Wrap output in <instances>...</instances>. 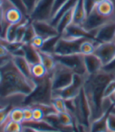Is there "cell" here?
<instances>
[{
  "mask_svg": "<svg viewBox=\"0 0 115 132\" xmlns=\"http://www.w3.org/2000/svg\"><path fill=\"white\" fill-rule=\"evenodd\" d=\"M38 51L39 52L41 63L45 66V68L46 69L48 73L50 75L53 72L55 66L56 64V61L53 54L43 51H41V50H38Z\"/></svg>",
  "mask_w": 115,
  "mask_h": 132,
  "instance_id": "cell-21",
  "label": "cell"
},
{
  "mask_svg": "<svg viewBox=\"0 0 115 132\" xmlns=\"http://www.w3.org/2000/svg\"><path fill=\"white\" fill-rule=\"evenodd\" d=\"M107 131L115 132V105L107 117Z\"/></svg>",
  "mask_w": 115,
  "mask_h": 132,
  "instance_id": "cell-34",
  "label": "cell"
},
{
  "mask_svg": "<svg viewBox=\"0 0 115 132\" xmlns=\"http://www.w3.org/2000/svg\"><path fill=\"white\" fill-rule=\"evenodd\" d=\"M67 1H68V0H56L55 5H54V8H53V16H52V18L54 16V14L57 12V10L63 6V4H64Z\"/></svg>",
  "mask_w": 115,
  "mask_h": 132,
  "instance_id": "cell-39",
  "label": "cell"
},
{
  "mask_svg": "<svg viewBox=\"0 0 115 132\" xmlns=\"http://www.w3.org/2000/svg\"><path fill=\"white\" fill-rule=\"evenodd\" d=\"M51 105L53 106L55 110L57 112H68L67 103L63 98L58 97V96H53L51 101Z\"/></svg>",
  "mask_w": 115,
  "mask_h": 132,
  "instance_id": "cell-28",
  "label": "cell"
},
{
  "mask_svg": "<svg viewBox=\"0 0 115 132\" xmlns=\"http://www.w3.org/2000/svg\"><path fill=\"white\" fill-rule=\"evenodd\" d=\"M84 63L88 76L95 75L103 69L102 61L94 54L84 55Z\"/></svg>",
  "mask_w": 115,
  "mask_h": 132,
  "instance_id": "cell-15",
  "label": "cell"
},
{
  "mask_svg": "<svg viewBox=\"0 0 115 132\" xmlns=\"http://www.w3.org/2000/svg\"><path fill=\"white\" fill-rule=\"evenodd\" d=\"M2 3H3V0H0V6L2 5Z\"/></svg>",
  "mask_w": 115,
  "mask_h": 132,
  "instance_id": "cell-46",
  "label": "cell"
},
{
  "mask_svg": "<svg viewBox=\"0 0 115 132\" xmlns=\"http://www.w3.org/2000/svg\"><path fill=\"white\" fill-rule=\"evenodd\" d=\"M38 1L39 0H23L24 5L25 6V9H26V11L29 16V18H30V16L32 13V12L34 11Z\"/></svg>",
  "mask_w": 115,
  "mask_h": 132,
  "instance_id": "cell-35",
  "label": "cell"
},
{
  "mask_svg": "<svg viewBox=\"0 0 115 132\" xmlns=\"http://www.w3.org/2000/svg\"><path fill=\"white\" fill-rule=\"evenodd\" d=\"M56 61L66 67L71 69L74 73L87 76V72L84 63V55L81 53L69 55H56L53 54Z\"/></svg>",
  "mask_w": 115,
  "mask_h": 132,
  "instance_id": "cell-6",
  "label": "cell"
},
{
  "mask_svg": "<svg viewBox=\"0 0 115 132\" xmlns=\"http://www.w3.org/2000/svg\"><path fill=\"white\" fill-rule=\"evenodd\" d=\"M38 36L47 39L49 38L60 36L56 27H54L49 21H31Z\"/></svg>",
  "mask_w": 115,
  "mask_h": 132,
  "instance_id": "cell-13",
  "label": "cell"
},
{
  "mask_svg": "<svg viewBox=\"0 0 115 132\" xmlns=\"http://www.w3.org/2000/svg\"><path fill=\"white\" fill-rule=\"evenodd\" d=\"M86 18V12L85 9L84 0H78L74 6L73 23L78 25H82Z\"/></svg>",
  "mask_w": 115,
  "mask_h": 132,
  "instance_id": "cell-18",
  "label": "cell"
},
{
  "mask_svg": "<svg viewBox=\"0 0 115 132\" xmlns=\"http://www.w3.org/2000/svg\"><path fill=\"white\" fill-rule=\"evenodd\" d=\"M37 34H36V32H35V28H34V26H33V24L31 23V22L27 25V29L25 31L24 36V38H23V40H22V43H30L32 41V39L35 38V36Z\"/></svg>",
  "mask_w": 115,
  "mask_h": 132,
  "instance_id": "cell-30",
  "label": "cell"
},
{
  "mask_svg": "<svg viewBox=\"0 0 115 132\" xmlns=\"http://www.w3.org/2000/svg\"><path fill=\"white\" fill-rule=\"evenodd\" d=\"M61 37L65 39H80V38H86L89 39L95 40L92 36L90 35V33L85 31L82 26L75 24L71 23L64 31L60 35ZM97 42V41H96Z\"/></svg>",
  "mask_w": 115,
  "mask_h": 132,
  "instance_id": "cell-14",
  "label": "cell"
},
{
  "mask_svg": "<svg viewBox=\"0 0 115 132\" xmlns=\"http://www.w3.org/2000/svg\"><path fill=\"white\" fill-rule=\"evenodd\" d=\"M1 10L3 14V24L1 29L2 37L3 36L4 32L9 25L20 24L27 19L22 11L9 0H3Z\"/></svg>",
  "mask_w": 115,
  "mask_h": 132,
  "instance_id": "cell-4",
  "label": "cell"
},
{
  "mask_svg": "<svg viewBox=\"0 0 115 132\" xmlns=\"http://www.w3.org/2000/svg\"><path fill=\"white\" fill-rule=\"evenodd\" d=\"M114 77L115 74L104 70L86 76L83 88L91 108L92 121L100 118L113 105L111 98L103 100V91L107 84Z\"/></svg>",
  "mask_w": 115,
  "mask_h": 132,
  "instance_id": "cell-2",
  "label": "cell"
},
{
  "mask_svg": "<svg viewBox=\"0 0 115 132\" xmlns=\"http://www.w3.org/2000/svg\"><path fill=\"white\" fill-rule=\"evenodd\" d=\"M12 59L18 69L26 77L29 79H33L31 73V64L27 61L24 56H12Z\"/></svg>",
  "mask_w": 115,
  "mask_h": 132,
  "instance_id": "cell-19",
  "label": "cell"
},
{
  "mask_svg": "<svg viewBox=\"0 0 115 132\" xmlns=\"http://www.w3.org/2000/svg\"><path fill=\"white\" fill-rule=\"evenodd\" d=\"M90 34L95 41L100 43L115 40V18L110 20Z\"/></svg>",
  "mask_w": 115,
  "mask_h": 132,
  "instance_id": "cell-11",
  "label": "cell"
},
{
  "mask_svg": "<svg viewBox=\"0 0 115 132\" xmlns=\"http://www.w3.org/2000/svg\"><path fill=\"white\" fill-rule=\"evenodd\" d=\"M76 127H77V129L78 130V132H89V130H87L84 127H82L81 125H78L76 123Z\"/></svg>",
  "mask_w": 115,
  "mask_h": 132,
  "instance_id": "cell-41",
  "label": "cell"
},
{
  "mask_svg": "<svg viewBox=\"0 0 115 132\" xmlns=\"http://www.w3.org/2000/svg\"><path fill=\"white\" fill-rule=\"evenodd\" d=\"M5 105H3V104H1L0 103V109H2V108H3Z\"/></svg>",
  "mask_w": 115,
  "mask_h": 132,
  "instance_id": "cell-45",
  "label": "cell"
},
{
  "mask_svg": "<svg viewBox=\"0 0 115 132\" xmlns=\"http://www.w3.org/2000/svg\"><path fill=\"white\" fill-rule=\"evenodd\" d=\"M60 36H54V37H51V38H49L45 40L43 46L42 47L41 51L48 52V53H50L53 54L54 53V50L56 47V45L57 43V41L59 40Z\"/></svg>",
  "mask_w": 115,
  "mask_h": 132,
  "instance_id": "cell-29",
  "label": "cell"
},
{
  "mask_svg": "<svg viewBox=\"0 0 115 132\" xmlns=\"http://www.w3.org/2000/svg\"><path fill=\"white\" fill-rule=\"evenodd\" d=\"M45 40H46V39H44L43 37L36 35V36H35V38L33 39L32 41L30 43V44H31L32 46H34L35 49H37V50H41L42 47L43 46V45H44Z\"/></svg>",
  "mask_w": 115,
  "mask_h": 132,
  "instance_id": "cell-36",
  "label": "cell"
},
{
  "mask_svg": "<svg viewBox=\"0 0 115 132\" xmlns=\"http://www.w3.org/2000/svg\"><path fill=\"white\" fill-rule=\"evenodd\" d=\"M2 132H24V127L22 123H16L9 119L1 128Z\"/></svg>",
  "mask_w": 115,
  "mask_h": 132,
  "instance_id": "cell-26",
  "label": "cell"
},
{
  "mask_svg": "<svg viewBox=\"0 0 115 132\" xmlns=\"http://www.w3.org/2000/svg\"><path fill=\"white\" fill-rule=\"evenodd\" d=\"M68 112L73 116L75 123L89 131L92 123V111L84 88L73 100L66 101Z\"/></svg>",
  "mask_w": 115,
  "mask_h": 132,
  "instance_id": "cell-3",
  "label": "cell"
},
{
  "mask_svg": "<svg viewBox=\"0 0 115 132\" xmlns=\"http://www.w3.org/2000/svg\"><path fill=\"white\" fill-rule=\"evenodd\" d=\"M85 78L86 76L74 73L71 84L63 90L53 91V97L58 96L63 98L65 101L73 100L79 94L81 89L83 88Z\"/></svg>",
  "mask_w": 115,
  "mask_h": 132,
  "instance_id": "cell-7",
  "label": "cell"
},
{
  "mask_svg": "<svg viewBox=\"0 0 115 132\" xmlns=\"http://www.w3.org/2000/svg\"><path fill=\"white\" fill-rule=\"evenodd\" d=\"M31 77L35 80L42 79L49 74L45 66L41 62L31 64Z\"/></svg>",
  "mask_w": 115,
  "mask_h": 132,
  "instance_id": "cell-23",
  "label": "cell"
},
{
  "mask_svg": "<svg viewBox=\"0 0 115 132\" xmlns=\"http://www.w3.org/2000/svg\"><path fill=\"white\" fill-rule=\"evenodd\" d=\"M11 3H13L16 6H17L21 11L22 13L24 14V16L26 18H29V16L27 13V11H26V9H25V6L24 5V3H23V0H9Z\"/></svg>",
  "mask_w": 115,
  "mask_h": 132,
  "instance_id": "cell-38",
  "label": "cell"
},
{
  "mask_svg": "<svg viewBox=\"0 0 115 132\" xmlns=\"http://www.w3.org/2000/svg\"><path fill=\"white\" fill-rule=\"evenodd\" d=\"M114 106L113 105L108 109L104 114H103L100 118H98L93 121H92L90 127H89V132H108L107 131V117L110 112L112 110V109Z\"/></svg>",
  "mask_w": 115,
  "mask_h": 132,
  "instance_id": "cell-16",
  "label": "cell"
},
{
  "mask_svg": "<svg viewBox=\"0 0 115 132\" xmlns=\"http://www.w3.org/2000/svg\"><path fill=\"white\" fill-rule=\"evenodd\" d=\"M12 108H13L12 105H5L2 109H0V128L3 127L4 123L8 120V116Z\"/></svg>",
  "mask_w": 115,
  "mask_h": 132,
  "instance_id": "cell-33",
  "label": "cell"
},
{
  "mask_svg": "<svg viewBox=\"0 0 115 132\" xmlns=\"http://www.w3.org/2000/svg\"><path fill=\"white\" fill-rule=\"evenodd\" d=\"M89 39L86 38L80 39H65L60 37L56 45L53 54L69 55L80 53V46L84 40Z\"/></svg>",
  "mask_w": 115,
  "mask_h": 132,
  "instance_id": "cell-8",
  "label": "cell"
},
{
  "mask_svg": "<svg viewBox=\"0 0 115 132\" xmlns=\"http://www.w3.org/2000/svg\"><path fill=\"white\" fill-rule=\"evenodd\" d=\"M94 54L100 59L103 67L110 64L115 59V40L98 44L95 46Z\"/></svg>",
  "mask_w": 115,
  "mask_h": 132,
  "instance_id": "cell-10",
  "label": "cell"
},
{
  "mask_svg": "<svg viewBox=\"0 0 115 132\" xmlns=\"http://www.w3.org/2000/svg\"><path fill=\"white\" fill-rule=\"evenodd\" d=\"M95 9L99 14L104 18L115 16V7L111 0H104V1L98 3Z\"/></svg>",
  "mask_w": 115,
  "mask_h": 132,
  "instance_id": "cell-17",
  "label": "cell"
},
{
  "mask_svg": "<svg viewBox=\"0 0 115 132\" xmlns=\"http://www.w3.org/2000/svg\"><path fill=\"white\" fill-rule=\"evenodd\" d=\"M23 48L24 51V57L31 64L41 62L39 52L37 49L32 46L30 43H24Z\"/></svg>",
  "mask_w": 115,
  "mask_h": 132,
  "instance_id": "cell-22",
  "label": "cell"
},
{
  "mask_svg": "<svg viewBox=\"0 0 115 132\" xmlns=\"http://www.w3.org/2000/svg\"><path fill=\"white\" fill-rule=\"evenodd\" d=\"M100 44L93 39H85L82 42V43L80 46V53L83 55H88L94 54L95 46Z\"/></svg>",
  "mask_w": 115,
  "mask_h": 132,
  "instance_id": "cell-24",
  "label": "cell"
},
{
  "mask_svg": "<svg viewBox=\"0 0 115 132\" xmlns=\"http://www.w3.org/2000/svg\"><path fill=\"white\" fill-rule=\"evenodd\" d=\"M92 1H93V3H95V5L96 6L98 3H101V2L104 1V0H92Z\"/></svg>",
  "mask_w": 115,
  "mask_h": 132,
  "instance_id": "cell-43",
  "label": "cell"
},
{
  "mask_svg": "<svg viewBox=\"0 0 115 132\" xmlns=\"http://www.w3.org/2000/svg\"><path fill=\"white\" fill-rule=\"evenodd\" d=\"M74 7L68 11L66 13H64L61 18L59 19V21L56 22L55 27L57 29L59 34L61 35L64 31V30L67 28L71 23H73V18H74Z\"/></svg>",
  "mask_w": 115,
  "mask_h": 132,
  "instance_id": "cell-20",
  "label": "cell"
},
{
  "mask_svg": "<svg viewBox=\"0 0 115 132\" xmlns=\"http://www.w3.org/2000/svg\"><path fill=\"white\" fill-rule=\"evenodd\" d=\"M56 0H39L30 16L31 21H46L50 22Z\"/></svg>",
  "mask_w": 115,
  "mask_h": 132,
  "instance_id": "cell-9",
  "label": "cell"
},
{
  "mask_svg": "<svg viewBox=\"0 0 115 132\" xmlns=\"http://www.w3.org/2000/svg\"><path fill=\"white\" fill-rule=\"evenodd\" d=\"M110 98L113 100V103H114V105H115V92H114V94L112 95V97H111Z\"/></svg>",
  "mask_w": 115,
  "mask_h": 132,
  "instance_id": "cell-44",
  "label": "cell"
},
{
  "mask_svg": "<svg viewBox=\"0 0 115 132\" xmlns=\"http://www.w3.org/2000/svg\"><path fill=\"white\" fill-rule=\"evenodd\" d=\"M115 92V77L107 84L103 91V100L110 98Z\"/></svg>",
  "mask_w": 115,
  "mask_h": 132,
  "instance_id": "cell-32",
  "label": "cell"
},
{
  "mask_svg": "<svg viewBox=\"0 0 115 132\" xmlns=\"http://www.w3.org/2000/svg\"><path fill=\"white\" fill-rule=\"evenodd\" d=\"M8 119L9 120L23 123L24 120V110L23 107L21 106H13L11 110L9 111Z\"/></svg>",
  "mask_w": 115,
  "mask_h": 132,
  "instance_id": "cell-25",
  "label": "cell"
},
{
  "mask_svg": "<svg viewBox=\"0 0 115 132\" xmlns=\"http://www.w3.org/2000/svg\"><path fill=\"white\" fill-rule=\"evenodd\" d=\"M24 110V122H29L33 120V112L32 109L29 105H25L23 107Z\"/></svg>",
  "mask_w": 115,
  "mask_h": 132,
  "instance_id": "cell-37",
  "label": "cell"
},
{
  "mask_svg": "<svg viewBox=\"0 0 115 132\" xmlns=\"http://www.w3.org/2000/svg\"><path fill=\"white\" fill-rule=\"evenodd\" d=\"M115 18V16H112V18H104V16L100 15L95 9H94L87 16L82 24V28H83L85 31H87L89 33H92L95 31H96L98 28H100L102 25L106 24L110 20ZM91 35V34H90ZM93 38V37H92Z\"/></svg>",
  "mask_w": 115,
  "mask_h": 132,
  "instance_id": "cell-12",
  "label": "cell"
},
{
  "mask_svg": "<svg viewBox=\"0 0 115 132\" xmlns=\"http://www.w3.org/2000/svg\"><path fill=\"white\" fill-rule=\"evenodd\" d=\"M24 132H40V130L31 127H24Z\"/></svg>",
  "mask_w": 115,
  "mask_h": 132,
  "instance_id": "cell-40",
  "label": "cell"
},
{
  "mask_svg": "<svg viewBox=\"0 0 115 132\" xmlns=\"http://www.w3.org/2000/svg\"><path fill=\"white\" fill-rule=\"evenodd\" d=\"M74 72L65 65L56 61V64L50 74L53 91L60 90L69 86L74 78Z\"/></svg>",
  "mask_w": 115,
  "mask_h": 132,
  "instance_id": "cell-5",
  "label": "cell"
},
{
  "mask_svg": "<svg viewBox=\"0 0 115 132\" xmlns=\"http://www.w3.org/2000/svg\"><path fill=\"white\" fill-rule=\"evenodd\" d=\"M40 132H63V131H60V130H42Z\"/></svg>",
  "mask_w": 115,
  "mask_h": 132,
  "instance_id": "cell-42",
  "label": "cell"
},
{
  "mask_svg": "<svg viewBox=\"0 0 115 132\" xmlns=\"http://www.w3.org/2000/svg\"><path fill=\"white\" fill-rule=\"evenodd\" d=\"M37 87L35 79L26 77L13 59L0 66V98L20 99L25 102Z\"/></svg>",
  "mask_w": 115,
  "mask_h": 132,
  "instance_id": "cell-1",
  "label": "cell"
},
{
  "mask_svg": "<svg viewBox=\"0 0 115 132\" xmlns=\"http://www.w3.org/2000/svg\"><path fill=\"white\" fill-rule=\"evenodd\" d=\"M29 106L32 109L33 120H35V121H41V120H45V115L43 110L40 107H39L36 105H31Z\"/></svg>",
  "mask_w": 115,
  "mask_h": 132,
  "instance_id": "cell-31",
  "label": "cell"
},
{
  "mask_svg": "<svg viewBox=\"0 0 115 132\" xmlns=\"http://www.w3.org/2000/svg\"><path fill=\"white\" fill-rule=\"evenodd\" d=\"M21 24V23H20ZM20 24H15L9 25L3 35V38L9 42H16V35H17V28Z\"/></svg>",
  "mask_w": 115,
  "mask_h": 132,
  "instance_id": "cell-27",
  "label": "cell"
}]
</instances>
